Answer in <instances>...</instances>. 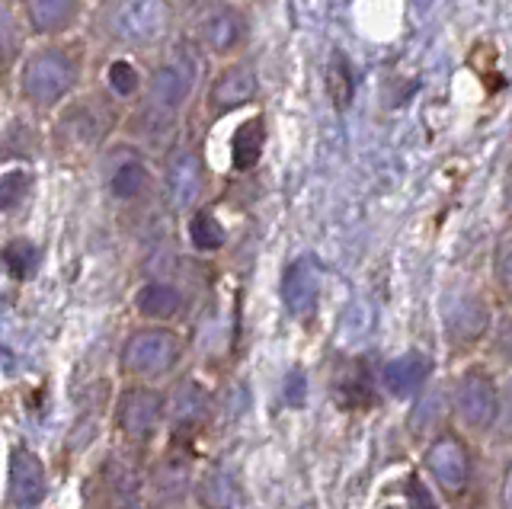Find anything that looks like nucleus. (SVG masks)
Listing matches in <instances>:
<instances>
[{"instance_id": "obj_35", "label": "nucleus", "mask_w": 512, "mask_h": 509, "mask_svg": "<svg viewBox=\"0 0 512 509\" xmlns=\"http://www.w3.org/2000/svg\"><path fill=\"white\" fill-rule=\"evenodd\" d=\"M375 509H404V506H400L397 500H391V497H384V500H381V503H378Z\"/></svg>"}, {"instance_id": "obj_22", "label": "nucleus", "mask_w": 512, "mask_h": 509, "mask_svg": "<svg viewBox=\"0 0 512 509\" xmlns=\"http://www.w3.org/2000/svg\"><path fill=\"white\" fill-rule=\"evenodd\" d=\"M151 487L160 500H183L192 490V465L183 455H167L151 474Z\"/></svg>"}, {"instance_id": "obj_21", "label": "nucleus", "mask_w": 512, "mask_h": 509, "mask_svg": "<svg viewBox=\"0 0 512 509\" xmlns=\"http://www.w3.org/2000/svg\"><path fill=\"white\" fill-rule=\"evenodd\" d=\"M135 308L148 321H170L183 311V292L170 282H148L135 295Z\"/></svg>"}, {"instance_id": "obj_32", "label": "nucleus", "mask_w": 512, "mask_h": 509, "mask_svg": "<svg viewBox=\"0 0 512 509\" xmlns=\"http://www.w3.org/2000/svg\"><path fill=\"white\" fill-rule=\"evenodd\" d=\"M308 394H311V385H308V375H304V369H295L285 375V385H282V401L288 404V407H304L308 404Z\"/></svg>"}, {"instance_id": "obj_27", "label": "nucleus", "mask_w": 512, "mask_h": 509, "mask_svg": "<svg viewBox=\"0 0 512 509\" xmlns=\"http://www.w3.org/2000/svg\"><path fill=\"white\" fill-rule=\"evenodd\" d=\"M352 68H349V61L340 55V52H333L330 58V65H327V97L336 109H346L352 103Z\"/></svg>"}, {"instance_id": "obj_16", "label": "nucleus", "mask_w": 512, "mask_h": 509, "mask_svg": "<svg viewBox=\"0 0 512 509\" xmlns=\"http://www.w3.org/2000/svg\"><path fill=\"white\" fill-rule=\"evenodd\" d=\"M192 500L199 509H240L244 506V487L228 465H212L196 477Z\"/></svg>"}, {"instance_id": "obj_24", "label": "nucleus", "mask_w": 512, "mask_h": 509, "mask_svg": "<svg viewBox=\"0 0 512 509\" xmlns=\"http://www.w3.org/2000/svg\"><path fill=\"white\" fill-rule=\"evenodd\" d=\"M148 183V167L135 154H122L109 170V193L116 199H138L148 189Z\"/></svg>"}, {"instance_id": "obj_12", "label": "nucleus", "mask_w": 512, "mask_h": 509, "mask_svg": "<svg viewBox=\"0 0 512 509\" xmlns=\"http://www.w3.org/2000/svg\"><path fill=\"white\" fill-rule=\"evenodd\" d=\"M7 497L16 509H32L45 497V465L26 445H13L7 465Z\"/></svg>"}, {"instance_id": "obj_36", "label": "nucleus", "mask_w": 512, "mask_h": 509, "mask_svg": "<svg viewBox=\"0 0 512 509\" xmlns=\"http://www.w3.org/2000/svg\"><path fill=\"white\" fill-rule=\"evenodd\" d=\"M295 509H324V506H320L317 500H304V503H298Z\"/></svg>"}, {"instance_id": "obj_9", "label": "nucleus", "mask_w": 512, "mask_h": 509, "mask_svg": "<svg viewBox=\"0 0 512 509\" xmlns=\"http://www.w3.org/2000/svg\"><path fill=\"white\" fill-rule=\"evenodd\" d=\"M167 417V397L154 388H128L116 404V426L128 439L148 442Z\"/></svg>"}, {"instance_id": "obj_23", "label": "nucleus", "mask_w": 512, "mask_h": 509, "mask_svg": "<svg viewBox=\"0 0 512 509\" xmlns=\"http://www.w3.org/2000/svg\"><path fill=\"white\" fill-rule=\"evenodd\" d=\"M266 145V122L263 116H250L247 122L237 125V132L231 138V164L234 170H253L260 161Z\"/></svg>"}, {"instance_id": "obj_11", "label": "nucleus", "mask_w": 512, "mask_h": 509, "mask_svg": "<svg viewBox=\"0 0 512 509\" xmlns=\"http://www.w3.org/2000/svg\"><path fill=\"white\" fill-rule=\"evenodd\" d=\"M333 401L340 410H372L384 401L378 391V365L362 356H349L333 375Z\"/></svg>"}, {"instance_id": "obj_8", "label": "nucleus", "mask_w": 512, "mask_h": 509, "mask_svg": "<svg viewBox=\"0 0 512 509\" xmlns=\"http://www.w3.org/2000/svg\"><path fill=\"white\" fill-rule=\"evenodd\" d=\"M320 292H324V269L314 257H295L285 266L279 295L285 311L295 317L298 324H311L320 311Z\"/></svg>"}, {"instance_id": "obj_33", "label": "nucleus", "mask_w": 512, "mask_h": 509, "mask_svg": "<svg viewBox=\"0 0 512 509\" xmlns=\"http://www.w3.org/2000/svg\"><path fill=\"white\" fill-rule=\"evenodd\" d=\"M500 506L503 509H512V458L503 471V481H500Z\"/></svg>"}, {"instance_id": "obj_10", "label": "nucleus", "mask_w": 512, "mask_h": 509, "mask_svg": "<svg viewBox=\"0 0 512 509\" xmlns=\"http://www.w3.org/2000/svg\"><path fill=\"white\" fill-rule=\"evenodd\" d=\"M445 426H452L448 385H445V378H436L423 394H416L413 401L407 404L404 429H407V439L413 442V449H420L423 442H429Z\"/></svg>"}, {"instance_id": "obj_34", "label": "nucleus", "mask_w": 512, "mask_h": 509, "mask_svg": "<svg viewBox=\"0 0 512 509\" xmlns=\"http://www.w3.org/2000/svg\"><path fill=\"white\" fill-rule=\"evenodd\" d=\"M503 212L512 218V167H509L506 180H503Z\"/></svg>"}, {"instance_id": "obj_2", "label": "nucleus", "mask_w": 512, "mask_h": 509, "mask_svg": "<svg viewBox=\"0 0 512 509\" xmlns=\"http://www.w3.org/2000/svg\"><path fill=\"white\" fill-rule=\"evenodd\" d=\"M416 465L432 481L448 506L464 503L480 477V445L455 426L439 429L429 442L416 449Z\"/></svg>"}, {"instance_id": "obj_4", "label": "nucleus", "mask_w": 512, "mask_h": 509, "mask_svg": "<svg viewBox=\"0 0 512 509\" xmlns=\"http://www.w3.org/2000/svg\"><path fill=\"white\" fill-rule=\"evenodd\" d=\"M80 81V65L68 49H39L26 58L20 87L36 106H58Z\"/></svg>"}, {"instance_id": "obj_20", "label": "nucleus", "mask_w": 512, "mask_h": 509, "mask_svg": "<svg viewBox=\"0 0 512 509\" xmlns=\"http://www.w3.org/2000/svg\"><path fill=\"white\" fill-rule=\"evenodd\" d=\"M77 0H23L26 23L36 36H58L77 20Z\"/></svg>"}, {"instance_id": "obj_3", "label": "nucleus", "mask_w": 512, "mask_h": 509, "mask_svg": "<svg viewBox=\"0 0 512 509\" xmlns=\"http://www.w3.org/2000/svg\"><path fill=\"white\" fill-rule=\"evenodd\" d=\"M493 308L484 295L461 292L442 308V340L448 356L455 362H468L477 356L480 346H487L493 330Z\"/></svg>"}, {"instance_id": "obj_19", "label": "nucleus", "mask_w": 512, "mask_h": 509, "mask_svg": "<svg viewBox=\"0 0 512 509\" xmlns=\"http://www.w3.org/2000/svg\"><path fill=\"white\" fill-rule=\"evenodd\" d=\"M388 497L397 500L404 509H448L445 497L432 487V481L420 471V465H410L400 471L388 484Z\"/></svg>"}, {"instance_id": "obj_13", "label": "nucleus", "mask_w": 512, "mask_h": 509, "mask_svg": "<svg viewBox=\"0 0 512 509\" xmlns=\"http://www.w3.org/2000/svg\"><path fill=\"white\" fill-rule=\"evenodd\" d=\"M192 81H196V65L186 61V58L170 61V65L157 68L154 77H151V84H148V109H154V113H164V116H173L176 109L189 100Z\"/></svg>"}, {"instance_id": "obj_26", "label": "nucleus", "mask_w": 512, "mask_h": 509, "mask_svg": "<svg viewBox=\"0 0 512 509\" xmlns=\"http://www.w3.org/2000/svg\"><path fill=\"white\" fill-rule=\"evenodd\" d=\"M189 241L202 253H215V250L224 247L228 234H224V225L215 218L212 209H199V212H192V218H189Z\"/></svg>"}, {"instance_id": "obj_7", "label": "nucleus", "mask_w": 512, "mask_h": 509, "mask_svg": "<svg viewBox=\"0 0 512 509\" xmlns=\"http://www.w3.org/2000/svg\"><path fill=\"white\" fill-rule=\"evenodd\" d=\"M106 26L112 39L144 49V45H154L167 36L170 7L164 0H109Z\"/></svg>"}, {"instance_id": "obj_1", "label": "nucleus", "mask_w": 512, "mask_h": 509, "mask_svg": "<svg viewBox=\"0 0 512 509\" xmlns=\"http://www.w3.org/2000/svg\"><path fill=\"white\" fill-rule=\"evenodd\" d=\"M448 407H452V426L461 429L480 449L490 445L496 423L503 413V375L487 359L458 362L455 372L445 378Z\"/></svg>"}, {"instance_id": "obj_14", "label": "nucleus", "mask_w": 512, "mask_h": 509, "mask_svg": "<svg viewBox=\"0 0 512 509\" xmlns=\"http://www.w3.org/2000/svg\"><path fill=\"white\" fill-rule=\"evenodd\" d=\"M208 417H212V391L196 378L176 381L173 391L167 394V420L176 429H196L205 426Z\"/></svg>"}, {"instance_id": "obj_17", "label": "nucleus", "mask_w": 512, "mask_h": 509, "mask_svg": "<svg viewBox=\"0 0 512 509\" xmlns=\"http://www.w3.org/2000/svg\"><path fill=\"white\" fill-rule=\"evenodd\" d=\"M253 97H256V71L247 61H237V65L224 68L215 77L212 90H208V106L215 113H231L237 106H247Z\"/></svg>"}, {"instance_id": "obj_18", "label": "nucleus", "mask_w": 512, "mask_h": 509, "mask_svg": "<svg viewBox=\"0 0 512 509\" xmlns=\"http://www.w3.org/2000/svg\"><path fill=\"white\" fill-rule=\"evenodd\" d=\"M199 36L205 42V49H212L218 55H228L247 39V23L231 7H215V10H208L202 17Z\"/></svg>"}, {"instance_id": "obj_6", "label": "nucleus", "mask_w": 512, "mask_h": 509, "mask_svg": "<svg viewBox=\"0 0 512 509\" xmlns=\"http://www.w3.org/2000/svg\"><path fill=\"white\" fill-rule=\"evenodd\" d=\"M439 378V362L420 346H410L404 353H394L378 362V391L384 401L407 407L416 394H423Z\"/></svg>"}, {"instance_id": "obj_28", "label": "nucleus", "mask_w": 512, "mask_h": 509, "mask_svg": "<svg viewBox=\"0 0 512 509\" xmlns=\"http://www.w3.org/2000/svg\"><path fill=\"white\" fill-rule=\"evenodd\" d=\"M490 273H493V289L500 292L506 305H512V234H506L503 241L496 244Z\"/></svg>"}, {"instance_id": "obj_29", "label": "nucleus", "mask_w": 512, "mask_h": 509, "mask_svg": "<svg viewBox=\"0 0 512 509\" xmlns=\"http://www.w3.org/2000/svg\"><path fill=\"white\" fill-rule=\"evenodd\" d=\"M32 189V173L29 170H7L0 173V212L16 209Z\"/></svg>"}, {"instance_id": "obj_31", "label": "nucleus", "mask_w": 512, "mask_h": 509, "mask_svg": "<svg viewBox=\"0 0 512 509\" xmlns=\"http://www.w3.org/2000/svg\"><path fill=\"white\" fill-rule=\"evenodd\" d=\"M106 81L112 90L119 93V97H132V93H138L141 77H138L135 65H128V61H112L109 71H106Z\"/></svg>"}, {"instance_id": "obj_25", "label": "nucleus", "mask_w": 512, "mask_h": 509, "mask_svg": "<svg viewBox=\"0 0 512 509\" xmlns=\"http://www.w3.org/2000/svg\"><path fill=\"white\" fill-rule=\"evenodd\" d=\"M0 260H4V269L16 282H26L36 276V269H39V247L32 244L29 237H13V241H7L4 250H0Z\"/></svg>"}, {"instance_id": "obj_5", "label": "nucleus", "mask_w": 512, "mask_h": 509, "mask_svg": "<svg viewBox=\"0 0 512 509\" xmlns=\"http://www.w3.org/2000/svg\"><path fill=\"white\" fill-rule=\"evenodd\" d=\"M186 343L170 327H144L135 330L122 343V369L138 378H160L170 375L183 362Z\"/></svg>"}, {"instance_id": "obj_30", "label": "nucleus", "mask_w": 512, "mask_h": 509, "mask_svg": "<svg viewBox=\"0 0 512 509\" xmlns=\"http://www.w3.org/2000/svg\"><path fill=\"white\" fill-rule=\"evenodd\" d=\"M490 445L493 449L512 452V372L503 375V413H500V423H496Z\"/></svg>"}, {"instance_id": "obj_15", "label": "nucleus", "mask_w": 512, "mask_h": 509, "mask_svg": "<svg viewBox=\"0 0 512 509\" xmlns=\"http://www.w3.org/2000/svg\"><path fill=\"white\" fill-rule=\"evenodd\" d=\"M205 186V170L196 151H180L167 164V196L176 212H186L199 202Z\"/></svg>"}]
</instances>
